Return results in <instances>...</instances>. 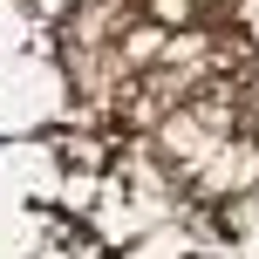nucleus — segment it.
I'll list each match as a JSON object with an SVG mask.
<instances>
[]
</instances>
